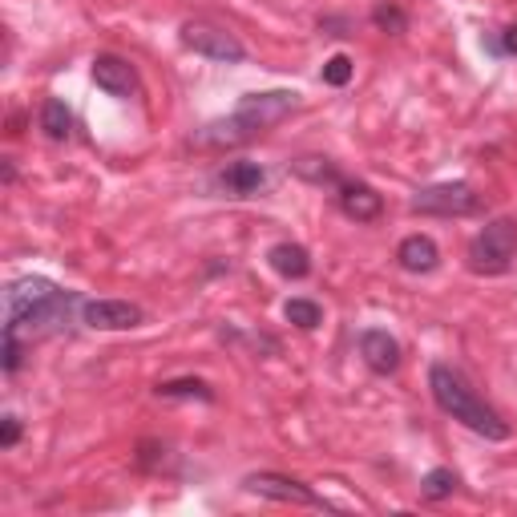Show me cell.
<instances>
[{"instance_id": "obj_22", "label": "cell", "mask_w": 517, "mask_h": 517, "mask_svg": "<svg viewBox=\"0 0 517 517\" xmlns=\"http://www.w3.org/2000/svg\"><path fill=\"white\" fill-rule=\"evenodd\" d=\"M0 356H5V372H17L21 368V344H17V332L5 328V348H0Z\"/></svg>"}, {"instance_id": "obj_14", "label": "cell", "mask_w": 517, "mask_h": 517, "mask_svg": "<svg viewBox=\"0 0 517 517\" xmlns=\"http://www.w3.org/2000/svg\"><path fill=\"white\" fill-rule=\"evenodd\" d=\"M267 263L283 275V279H303L307 271H312V255H307L299 243H275L267 251Z\"/></svg>"}, {"instance_id": "obj_4", "label": "cell", "mask_w": 517, "mask_h": 517, "mask_svg": "<svg viewBox=\"0 0 517 517\" xmlns=\"http://www.w3.org/2000/svg\"><path fill=\"white\" fill-rule=\"evenodd\" d=\"M513 259H517V223L513 219L489 223L469 243V271H477V275H501L513 267Z\"/></svg>"}, {"instance_id": "obj_7", "label": "cell", "mask_w": 517, "mask_h": 517, "mask_svg": "<svg viewBox=\"0 0 517 517\" xmlns=\"http://www.w3.org/2000/svg\"><path fill=\"white\" fill-rule=\"evenodd\" d=\"M243 489L247 493H259L267 501H283V505H312V509H328V501L295 477H283V473H251L243 477Z\"/></svg>"}, {"instance_id": "obj_11", "label": "cell", "mask_w": 517, "mask_h": 517, "mask_svg": "<svg viewBox=\"0 0 517 517\" xmlns=\"http://www.w3.org/2000/svg\"><path fill=\"white\" fill-rule=\"evenodd\" d=\"M340 211L348 219H356V223H372L384 211V198L372 186H364V182H344L340 186Z\"/></svg>"}, {"instance_id": "obj_15", "label": "cell", "mask_w": 517, "mask_h": 517, "mask_svg": "<svg viewBox=\"0 0 517 517\" xmlns=\"http://www.w3.org/2000/svg\"><path fill=\"white\" fill-rule=\"evenodd\" d=\"M162 400H215V388L198 380V376H182V380H162L154 388Z\"/></svg>"}, {"instance_id": "obj_2", "label": "cell", "mask_w": 517, "mask_h": 517, "mask_svg": "<svg viewBox=\"0 0 517 517\" xmlns=\"http://www.w3.org/2000/svg\"><path fill=\"white\" fill-rule=\"evenodd\" d=\"M69 307H73V291H61L57 283L41 275H25V279H13L5 291V328L37 332V328L69 320Z\"/></svg>"}, {"instance_id": "obj_18", "label": "cell", "mask_w": 517, "mask_h": 517, "mask_svg": "<svg viewBox=\"0 0 517 517\" xmlns=\"http://www.w3.org/2000/svg\"><path fill=\"white\" fill-rule=\"evenodd\" d=\"M283 316H287V324H295V328H303V332H312V328H320V324H324L320 303H312V299H287Z\"/></svg>"}, {"instance_id": "obj_6", "label": "cell", "mask_w": 517, "mask_h": 517, "mask_svg": "<svg viewBox=\"0 0 517 517\" xmlns=\"http://www.w3.org/2000/svg\"><path fill=\"white\" fill-rule=\"evenodd\" d=\"M182 45L211 57V61H223V65H239L247 57L243 41L235 33H227L223 25H211V21H186L182 25Z\"/></svg>"}, {"instance_id": "obj_23", "label": "cell", "mask_w": 517, "mask_h": 517, "mask_svg": "<svg viewBox=\"0 0 517 517\" xmlns=\"http://www.w3.org/2000/svg\"><path fill=\"white\" fill-rule=\"evenodd\" d=\"M17 441H21V421L5 417V421H0V449H13Z\"/></svg>"}, {"instance_id": "obj_12", "label": "cell", "mask_w": 517, "mask_h": 517, "mask_svg": "<svg viewBox=\"0 0 517 517\" xmlns=\"http://www.w3.org/2000/svg\"><path fill=\"white\" fill-rule=\"evenodd\" d=\"M215 182H219L227 194H235V198H251V194H259V190H263L267 170H263L259 162H231L227 170H219V174H215Z\"/></svg>"}, {"instance_id": "obj_21", "label": "cell", "mask_w": 517, "mask_h": 517, "mask_svg": "<svg viewBox=\"0 0 517 517\" xmlns=\"http://www.w3.org/2000/svg\"><path fill=\"white\" fill-rule=\"evenodd\" d=\"M352 69H356L352 57H348V53H336V57L324 61V81H328V85H348V81H352Z\"/></svg>"}, {"instance_id": "obj_5", "label": "cell", "mask_w": 517, "mask_h": 517, "mask_svg": "<svg viewBox=\"0 0 517 517\" xmlns=\"http://www.w3.org/2000/svg\"><path fill=\"white\" fill-rule=\"evenodd\" d=\"M412 211L441 215V219H465V215L481 211V194L469 182H437V186H425L417 198H412Z\"/></svg>"}, {"instance_id": "obj_16", "label": "cell", "mask_w": 517, "mask_h": 517, "mask_svg": "<svg viewBox=\"0 0 517 517\" xmlns=\"http://www.w3.org/2000/svg\"><path fill=\"white\" fill-rule=\"evenodd\" d=\"M69 126H73L69 106H65L61 97H49V101H45V110H41V130H45V138L65 142V138H69Z\"/></svg>"}, {"instance_id": "obj_20", "label": "cell", "mask_w": 517, "mask_h": 517, "mask_svg": "<svg viewBox=\"0 0 517 517\" xmlns=\"http://www.w3.org/2000/svg\"><path fill=\"white\" fill-rule=\"evenodd\" d=\"M372 21H376V29H384V33H392V37H400V33L408 29L404 9H400V5H392V0H380V5L372 9Z\"/></svg>"}, {"instance_id": "obj_24", "label": "cell", "mask_w": 517, "mask_h": 517, "mask_svg": "<svg viewBox=\"0 0 517 517\" xmlns=\"http://www.w3.org/2000/svg\"><path fill=\"white\" fill-rule=\"evenodd\" d=\"M501 53H517V25H509L505 29V37H501V45H497Z\"/></svg>"}, {"instance_id": "obj_3", "label": "cell", "mask_w": 517, "mask_h": 517, "mask_svg": "<svg viewBox=\"0 0 517 517\" xmlns=\"http://www.w3.org/2000/svg\"><path fill=\"white\" fill-rule=\"evenodd\" d=\"M429 388H433V400L441 404V412H449L453 421H461L477 437H485V441H509L513 429L497 417L485 400H477V392L449 364H433L429 368Z\"/></svg>"}, {"instance_id": "obj_8", "label": "cell", "mask_w": 517, "mask_h": 517, "mask_svg": "<svg viewBox=\"0 0 517 517\" xmlns=\"http://www.w3.org/2000/svg\"><path fill=\"white\" fill-rule=\"evenodd\" d=\"M81 320L97 332H130L146 320V312L138 303H126V299H93L81 307Z\"/></svg>"}, {"instance_id": "obj_13", "label": "cell", "mask_w": 517, "mask_h": 517, "mask_svg": "<svg viewBox=\"0 0 517 517\" xmlns=\"http://www.w3.org/2000/svg\"><path fill=\"white\" fill-rule=\"evenodd\" d=\"M396 259H400V267H404V271L425 275V271H433V267H437L441 251H437V243H433L429 235H408V239L396 247Z\"/></svg>"}, {"instance_id": "obj_10", "label": "cell", "mask_w": 517, "mask_h": 517, "mask_svg": "<svg viewBox=\"0 0 517 517\" xmlns=\"http://www.w3.org/2000/svg\"><path fill=\"white\" fill-rule=\"evenodd\" d=\"M360 356H364V364H368L372 372H380V376H392V372L400 368V344H396L384 328H368V332L360 336Z\"/></svg>"}, {"instance_id": "obj_17", "label": "cell", "mask_w": 517, "mask_h": 517, "mask_svg": "<svg viewBox=\"0 0 517 517\" xmlns=\"http://www.w3.org/2000/svg\"><path fill=\"white\" fill-rule=\"evenodd\" d=\"M291 170L299 174V178H307V182H316V186H344V178H340V170L328 162V158H299V162H291Z\"/></svg>"}, {"instance_id": "obj_1", "label": "cell", "mask_w": 517, "mask_h": 517, "mask_svg": "<svg viewBox=\"0 0 517 517\" xmlns=\"http://www.w3.org/2000/svg\"><path fill=\"white\" fill-rule=\"evenodd\" d=\"M295 110V93L291 89H271V93H247L235 114L211 122V126H202L190 146L198 150H227V146H243L259 134H267L271 126H279L287 114Z\"/></svg>"}, {"instance_id": "obj_9", "label": "cell", "mask_w": 517, "mask_h": 517, "mask_svg": "<svg viewBox=\"0 0 517 517\" xmlns=\"http://www.w3.org/2000/svg\"><path fill=\"white\" fill-rule=\"evenodd\" d=\"M93 81L106 89L110 97H134V93H138V73H134V65L122 61V57H114V53L93 57Z\"/></svg>"}, {"instance_id": "obj_19", "label": "cell", "mask_w": 517, "mask_h": 517, "mask_svg": "<svg viewBox=\"0 0 517 517\" xmlns=\"http://www.w3.org/2000/svg\"><path fill=\"white\" fill-rule=\"evenodd\" d=\"M453 489H457V473H453V469H433V473H425V481H421V493H425L429 501H445V497H453Z\"/></svg>"}]
</instances>
